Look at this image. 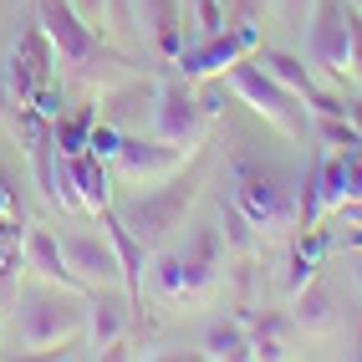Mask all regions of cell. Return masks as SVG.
<instances>
[{
	"instance_id": "6da1fadb",
	"label": "cell",
	"mask_w": 362,
	"mask_h": 362,
	"mask_svg": "<svg viewBox=\"0 0 362 362\" xmlns=\"http://www.w3.org/2000/svg\"><path fill=\"white\" fill-rule=\"evenodd\" d=\"M87 327V301H77L71 286H31L16 301V337L26 352H57Z\"/></svg>"
},
{
	"instance_id": "7a4b0ae2",
	"label": "cell",
	"mask_w": 362,
	"mask_h": 362,
	"mask_svg": "<svg viewBox=\"0 0 362 362\" xmlns=\"http://www.w3.org/2000/svg\"><path fill=\"white\" fill-rule=\"evenodd\" d=\"M230 179H235V194L230 199L255 225V235H286V230H296V189H291V179H286L281 168L240 153L230 163Z\"/></svg>"
},
{
	"instance_id": "3957f363",
	"label": "cell",
	"mask_w": 362,
	"mask_h": 362,
	"mask_svg": "<svg viewBox=\"0 0 362 362\" xmlns=\"http://www.w3.org/2000/svg\"><path fill=\"white\" fill-rule=\"evenodd\" d=\"M194 199H199V174H174V179H163V189H148V194L117 204L112 214L128 225V235L143 250H163V240L184 225Z\"/></svg>"
},
{
	"instance_id": "277c9868",
	"label": "cell",
	"mask_w": 362,
	"mask_h": 362,
	"mask_svg": "<svg viewBox=\"0 0 362 362\" xmlns=\"http://www.w3.org/2000/svg\"><path fill=\"white\" fill-rule=\"evenodd\" d=\"M225 77H230V87H235V98L245 103L250 112H260L271 128H281L286 138H306V107H301L260 62H245V57H240Z\"/></svg>"
},
{
	"instance_id": "5b68a950",
	"label": "cell",
	"mask_w": 362,
	"mask_h": 362,
	"mask_svg": "<svg viewBox=\"0 0 362 362\" xmlns=\"http://www.w3.org/2000/svg\"><path fill=\"white\" fill-rule=\"evenodd\" d=\"M306 57L332 82L352 77V6L347 0H317L306 16Z\"/></svg>"
},
{
	"instance_id": "8992f818",
	"label": "cell",
	"mask_w": 362,
	"mask_h": 362,
	"mask_svg": "<svg viewBox=\"0 0 362 362\" xmlns=\"http://www.w3.org/2000/svg\"><path fill=\"white\" fill-rule=\"evenodd\" d=\"M204 123H209V117H204L199 98L189 92V77H168L153 92V117H148L153 138L179 143V148H199V143H204Z\"/></svg>"
},
{
	"instance_id": "52a82bcc",
	"label": "cell",
	"mask_w": 362,
	"mask_h": 362,
	"mask_svg": "<svg viewBox=\"0 0 362 362\" xmlns=\"http://www.w3.org/2000/svg\"><path fill=\"white\" fill-rule=\"evenodd\" d=\"M199 148H179V143H163V138H138V133H123V143H117V174H123L128 184H163L184 174L189 163H194Z\"/></svg>"
},
{
	"instance_id": "ba28073f",
	"label": "cell",
	"mask_w": 362,
	"mask_h": 362,
	"mask_svg": "<svg viewBox=\"0 0 362 362\" xmlns=\"http://www.w3.org/2000/svg\"><path fill=\"white\" fill-rule=\"evenodd\" d=\"M36 26L46 31L57 62H66V66L98 62V26H87L71 0H36Z\"/></svg>"
},
{
	"instance_id": "9c48e42d",
	"label": "cell",
	"mask_w": 362,
	"mask_h": 362,
	"mask_svg": "<svg viewBox=\"0 0 362 362\" xmlns=\"http://www.w3.org/2000/svg\"><path fill=\"white\" fill-rule=\"evenodd\" d=\"M255 62L271 71V77L291 92V98L311 112V117H347V103L342 98H332V92L311 77V66L301 62V57H291V52H281V46H255Z\"/></svg>"
},
{
	"instance_id": "30bf717a",
	"label": "cell",
	"mask_w": 362,
	"mask_h": 362,
	"mask_svg": "<svg viewBox=\"0 0 362 362\" xmlns=\"http://www.w3.org/2000/svg\"><path fill=\"white\" fill-rule=\"evenodd\" d=\"M260 46V31H255V21H240V26L230 31H214L204 36L199 46H184V52L174 57L184 77H214V71H230L245 52H255Z\"/></svg>"
},
{
	"instance_id": "8fae6325",
	"label": "cell",
	"mask_w": 362,
	"mask_h": 362,
	"mask_svg": "<svg viewBox=\"0 0 362 362\" xmlns=\"http://www.w3.org/2000/svg\"><path fill=\"white\" fill-rule=\"evenodd\" d=\"M52 66H57V52H52V41H46V31H41V26L21 31L16 52H11V62H6V87H11L16 107H21V103H31L46 82H57V71H52Z\"/></svg>"
},
{
	"instance_id": "7c38bea8",
	"label": "cell",
	"mask_w": 362,
	"mask_h": 362,
	"mask_svg": "<svg viewBox=\"0 0 362 362\" xmlns=\"http://www.w3.org/2000/svg\"><path fill=\"white\" fill-rule=\"evenodd\" d=\"M174 255H179V271H184V306H204L214 296V286H220V271H225L220 230H194V240Z\"/></svg>"
},
{
	"instance_id": "4fadbf2b",
	"label": "cell",
	"mask_w": 362,
	"mask_h": 362,
	"mask_svg": "<svg viewBox=\"0 0 362 362\" xmlns=\"http://www.w3.org/2000/svg\"><path fill=\"white\" fill-rule=\"evenodd\" d=\"M66 271L77 276L82 291H98V286H117L123 281V265H117V250L107 235H57Z\"/></svg>"
},
{
	"instance_id": "5bb4252c",
	"label": "cell",
	"mask_w": 362,
	"mask_h": 362,
	"mask_svg": "<svg viewBox=\"0 0 362 362\" xmlns=\"http://www.w3.org/2000/svg\"><path fill=\"white\" fill-rule=\"evenodd\" d=\"M128 311H133V301L117 291V286H98V291L87 296V342H92V352H107V357H117V347H123V332H128Z\"/></svg>"
},
{
	"instance_id": "9a60e30c",
	"label": "cell",
	"mask_w": 362,
	"mask_h": 362,
	"mask_svg": "<svg viewBox=\"0 0 362 362\" xmlns=\"http://www.w3.org/2000/svg\"><path fill=\"white\" fill-rule=\"evenodd\" d=\"M133 21H138V31L153 41L158 57L184 52V6L179 0H133Z\"/></svg>"
},
{
	"instance_id": "2e32d148",
	"label": "cell",
	"mask_w": 362,
	"mask_h": 362,
	"mask_svg": "<svg viewBox=\"0 0 362 362\" xmlns=\"http://www.w3.org/2000/svg\"><path fill=\"white\" fill-rule=\"evenodd\" d=\"M291 327L301 337H327L337 327V291H332L322 276H311L306 286L291 291Z\"/></svg>"
},
{
	"instance_id": "e0dca14e",
	"label": "cell",
	"mask_w": 362,
	"mask_h": 362,
	"mask_svg": "<svg viewBox=\"0 0 362 362\" xmlns=\"http://www.w3.org/2000/svg\"><path fill=\"white\" fill-rule=\"evenodd\" d=\"M21 260H26V271L46 286H71V291H82L77 276L66 271V255H62V240L52 230H31L26 225V245H21Z\"/></svg>"
},
{
	"instance_id": "ac0fdd59",
	"label": "cell",
	"mask_w": 362,
	"mask_h": 362,
	"mask_svg": "<svg viewBox=\"0 0 362 362\" xmlns=\"http://www.w3.org/2000/svg\"><path fill=\"white\" fill-rule=\"evenodd\" d=\"M103 230H107L112 250H117V265H123V286H128V301L138 306V301H143V260H148V250H143L138 240L128 235V225L117 220L112 209H103Z\"/></svg>"
},
{
	"instance_id": "d6986e66",
	"label": "cell",
	"mask_w": 362,
	"mask_h": 362,
	"mask_svg": "<svg viewBox=\"0 0 362 362\" xmlns=\"http://www.w3.org/2000/svg\"><path fill=\"white\" fill-rule=\"evenodd\" d=\"M71 174H77L82 214H103V209H112V179H107V163H103V158L71 153Z\"/></svg>"
},
{
	"instance_id": "ffe728a7",
	"label": "cell",
	"mask_w": 362,
	"mask_h": 362,
	"mask_svg": "<svg viewBox=\"0 0 362 362\" xmlns=\"http://www.w3.org/2000/svg\"><path fill=\"white\" fill-rule=\"evenodd\" d=\"M204 357L209 362H245L250 357V327L245 322H209Z\"/></svg>"
},
{
	"instance_id": "44dd1931",
	"label": "cell",
	"mask_w": 362,
	"mask_h": 362,
	"mask_svg": "<svg viewBox=\"0 0 362 362\" xmlns=\"http://www.w3.org/2000/svg\"><path fill=\"white\" fill-rule=\"evenodd\" d=\"M245 327H250V357H260V362H281V357H291V347H286L291 317L271 311V317H255V322H245Z\"/></svg>"
},
{
	"instance_id": "7402d4cb",
	"label": "cell",
	"mask_w": 362,
	"mask_h": 362,
	"mask_svg": "<svg viewBox=\"0 0 362 362\" xmlns=\"http://www.w3.org/2000/svg\"><path fill=\"white\" fill-rule=\"evenodd\" d=\"M220 240H225L230 250H240V255H250V250H255V240H260V235H255V225L245 220V214H240V204H235V199H225V204H220Z\"/></svg>"
},
{
	"instance_id": "603a6c76",
	"label": "cell",
	"mask_w": 362,
	"mask_h": 362,
	"mask_svg": "<svg viewBox=\"0 0 362 362\" xmlns=\"http://www.w3.org/2000/svg\"><path fill=\"white\" fill-rule=\"evenodd\" d=\"M153 296L163 306H184V271H179V255H158L153 260Z\"/></svg>"
},
{
	"instance_id": "cb8c5ba5",
	"label": "cell",
	"mask_w": 362,
	"mask_h": 362,
	"mask_svg": "<svg viewBox=\"0 0 362 362\" xmlns=\"http://www.w3.org/2000/svg\"><path fill=\"white\" fill-rule=\"evenodd\" d=\"M117 143H123V128H117V123H98V117H92L87 153H92V158H103V163H112V158H117Z\"/></svg>"
},
{
	"instance_id": "d4e9b609",
	"label": "cell",
	"mask_w": 362,
	"mask_h": 362,
	"mask_svg": "<svg viewBox=\"0 0 362 362\" xmlns=\"http://www.w3.org/2000/svg\"><path fill=\"white\" fill-rule=\"evenodd\" d=\"M317 138H322V148H352L362 133L347 123V117H317Z\"/></svg>"
},
{
	"instance_id": "484cf974",
	"label": "cell",
	"mask_w": 362,
	"mask_h": 362,
	"mask_svg": "<svg viewBox=\"0 0 362 362\" xmlns=\"http://www.w3.org/2000/svg\"><path fill=\"white\" fill-rule=\"evenodd\" d=\"M179 6H189V11H194V21H199V31H204V36H214V31H225L220 0H179Z\"/></svg>"
},
{
	"instance_id": "4316f807",
	"label": "cell",
	"mask_w": 362,
	"mask_h": 362,
	"mask_svg": "<svg viewBox=\"0 0 362 362\" xmlns=\"http://www.w3.org/2000/svg\"><path fill=\"white\" fill-rule=\"evenodd\" d=\"M0 220H21V189L6 163H0Z\"/></svg>"
},
{
	"instance_id": "83f0119b",
	"label": "cell",
	"mask_w": 362,
	"mask_h": 362,
	"mask_svg": "<svg viewBox=\"0 0 362 362\" xmlns=\"http://www.w3.org/2000/svg\"><path fill=\"white\" fill-rule=\"evenodd\" d=\"M107 21H112V31H138V21H133V0H107Z\"/></svg>"
},
{
	"instance_id": "f1b7e54d",
	"label": "cell",
	"mask_w": 362,
	"mask_h": 362,
	"mask_svg": "<svg viewBox=\"0 0 362 362\" xmlns=\"http://www.w3.org/2000/svg\"><path fill=\"white\" fill-rule=\"evenodd\" d=\"M311 6H317V0H281L286 26H291V31H306V16H311Z\"/></svg>"
},
{
	"instance_id": "f546056e",
	"label": "cell",
	"mask_w": 362,
	"mask_h": 362,
	"mask_svg": "<svg viewBox=\"0 0 362 362\" xmlns=\"http://www.w3.org/2000/svg\"><path fill=\"white\" fill-rule=\"evenodd\" d=\"M352 77L362 82V11H352Z\"/></svg>"
},
{
	"instance_id": "4dcf8cb0",
	"label": "cell",
	"mask_w": 362,
	"mask_h": 362,
	"mask_svg": "<svg viewBox=\"0 0 362 362\" xmlns=\"http://www.w3.org/2000/svg\"><path fill=\"white\" fill-rule=\"evenodd\" d=\"M71 6H77V16L92 26V21H103V6H107V0H71Z\"/></svg>"
},
{
	"instance_id": "1f68e13d",
	"label": "cell",
	"mask_w": 362,
	"mask_h": 362,
	"mask_svg": "<svg viewBox=\"0 0 362 362\" xmlns=\"http://www.w3.org/2000/svg\"><path fill=\"white\" fill-rule=\"evenodd\" d=\"M347 123L362 133V98H352V103H347Z\"/></svg>"
},
{
	"instance_id": "d6a6232c",
	"label": "cell",
	"mask_w": 362,
	"mask_h": 362,
	"mask_svg": "<svg viewBox=\"0 0 362 362\" xmlns=\"http://www.w3.org/2000/svg\"><path fill=\"white\" fill-rule=\"evenodd\" d=\"M347 6H352V11H362V0H347Z\"/></svg>"
}]
</instances>
